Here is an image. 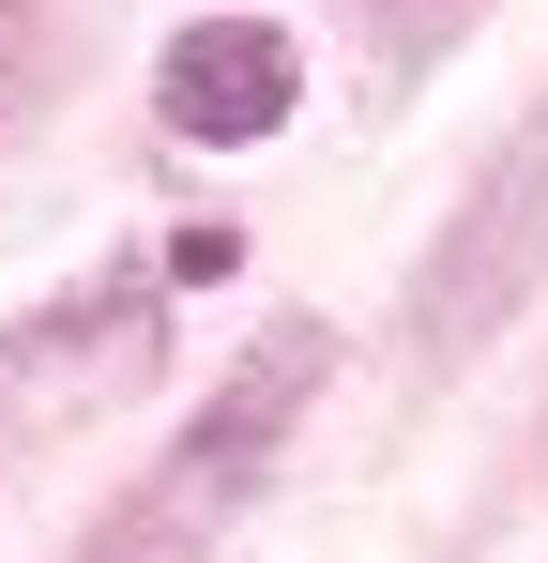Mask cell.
<instances>
[{"label":"cell","instance_id":"cell-2","mask_svg":"<svg viewBox=\"0 0 548 563\" xmlns=\"http://www.w3.org/2000/svg\"><path fill=\"white\" fill-rule=\"evenodd\" d=\"M548 275V107L487 153V184L442 213V244H427V275H412V351L427 366H472Z\"/></svg>","mask_w":548,"mask_h":563},{"label":"cell","instance_id":"cell-3","mask_svg":"<svg viewBox=\"0 0 548 563\" xmlns=\"http://www.w3.org/2000/svg\"><path fill=\"white\" fill-rule=\"evenodd\" d=\"M289 92H305V62H289L274 15H198V31H168V62H153V107H168V137H198V153L274 137Z\"/></svg>","mask_w":548,"mask_h":563},{"label":"cell","instance_id":"cell-1","mask_svg":"<svg viewBox=\"0 0 548 563\" xmlns=\"http://www.w3.org/2000/svg\"><path fill=\"white\" fill-rule=\"evenodd\" d=\"M320 366H336V335H320V320H274L260 351L213 380V411L153 457V487H138L77 563H198V549H229V518H244V503H260V472L289 457V427H305Z\"/></svg>","mask_w":548,"mask_h":563},{"label":"cell","instance_id":"cell-4","mask_svg":"<svg viewBox=\"0 0 548 563\" xmlns=\"http://www.w3.org/2000/svg\"><path fill=\"white\" fill-rule=\"evenodd\" d=\"M91 62V0H0V137H31Z\"/></svg>","mask_w":548,"mask_h":563}]
</instances>
